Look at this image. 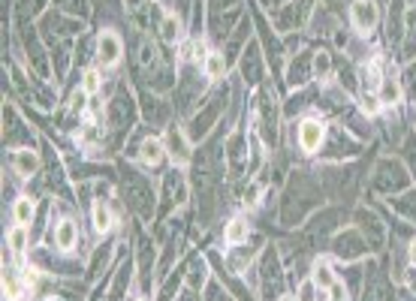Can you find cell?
<instances>
[{
    "label": "cell",
    "instance_id": "6da1fadb",
    "mask_svg": "<svg viewBox=\"0 0 416 301\" xmlns=\"http://www.w3.org/2000/svg\"><path fill=\"white\" fill-rule=\"evenodd\" d=\"M326 136H329V124L317 115H308L296 124V142L305 154H317V150L326 145Z\"/></svg>",
    "mask_w": 416,
    "mask_h": 301
},
{
    "label": "cell",
    "instance_id": "7a4b0ae2",
    "mask_svg": "<svg viewBox=\"0 0 416 301\" xmlns=\"http://www.w3.org/2000/svg\"><path fill=\"white\" fill-rule=\"evenodd\" d=\"M377 21H380V6L374 0H353L350 4V25L356 27L359 37H371Z\"/></svg>",
    "mask_w": 416,
    "mask_h": 301
},
{
    "label": "cell",
    "instance_id": "3957f363",
    "mask_svg": "<svg viewBox=\"0 0 416 301\" xmlns=\"http://www.w3.org/2000/svg\"><path fill=\"white\" fill-rule=\"evenodd\" d=\"M374 184L377 190L389 193V190H401L404 184H408V169H404L401 163H396V160H380V166L374 172Z\"/></svg>",
    "mask_w": 416,
    "mask_h": 301
},
{
    "label": "cell",
    "instance_id": "277c9868",
    "mask_svg": "<svg viewBox=\"0 0 416 301\" xmlns=\"http://www.w3.org/2000/svg\"><path fill=\"white\" fill-rule=\"evenodd\" d=\"M368 247H371V244L365 241V235H362V232H353V229L338 232L335 241H332V250H335V256H341V260H359V256L365 253Z\"/></svg>",
    "mask_w": 416,
    "mask_h": 301
},
{
    "label": "cell",
    "instance_id": "5b68a950",
    "mask_svg": "<svg viewBox=\"0 0 416 301\" xmlns=\"http://www.w3.org/2000/svg\"><path fill=\"white\" fill-rule=\"evenodd\" d=\"M124 55V42L121 37L115 34V30H103L100 34V42H97V60H100V67H118V60Z\"/></svg>",
    "mask_w": 416,
    "mask_h": 301
},
{
    "label": "cell",
    "instance_id": "8992f818",
    "mask_svg": "<svg viewBox=\"0 0 416 301\" xmlns=\"http://www.w3.org/2000/svg\"><path fill=\"white\" fill-rule=\"evenodd\" d=\"M311 72H314V58H311V51H298L296 60L290 63V70H286V82H290L293 88H305L308 79H311Z\"/></svg>",
    "mask_w": 416,
    "mask_h": 301
},
{
    "label": "cell",
    "instance_id": "52a82bcc",
    "mask_svg": "<svg viewBox=\"0 0 416 301\" xmlns=\"http://www.w3.org/2000/svg\"><path fill=\"white\" fill-rule=\"evenodd\" d=\"M251 238V223L244 217H232L227 226H223V244L227 247H241Z\"/></svg>",
    "mask_w": 416,
    "mask_h": 301
},
{
    "label": "cell",
    "instance_id": "ba28073f",
    "mask_svg": "<svg viewBox=\"0 0 416 301\" xmlns=\"http://www.w3.org/2000/svg\"><path fill=\"white\" fill-rule=\"evenodd\" d=\"M377 96H380V103H383V105H398V103H401L404 88H401V79L396 75V70L383 75V82H380V91H377Z\"/></svg>",
    "mask_w": 416,
    "mask_h": 301
},
{
    "label": "cell",
    "instance_id": "9c48e42d",
    "mask_svg": "<svg viewBox=\"0 0 416 301\" xmlns=\"http://www.w3.org/2000/svg\"><path fill=\"white\" fill-rule=\"evenodd\" d=\"M76 241H79V226H76V220H70V217L58 220V226H55V247H58V250H73Z\"/></svg>",
    "mask_w": 416,
    "mask_h": 301
},
{
    "label": "cell",
    "instance_id": "30bf717a",
    "mask_svg": "<svg viewBox=\"0 0 416 301\" xmlns=\"http://www.w3.org/2000/svg\"><path fill=\"white\" fill-rule=\"evenodd\" d=\"M308 4H311V0H293V4L284 9V15H275L277 27L286 30V27L293 25V21H296V25H298V21H305L308 15H311V6H308Z\"/></svg>",
    "mask_w": 416,
    "mask_h": 301
},
{
    "label": "cell",
    "instance_id": "8fae6325",
    "mask_svg": "<svg viewBox=\"0 0 416 301\" xmlns=\"http://www.w3.org/2000/svg\"><path fill=\"white\" fill-rule=\"evenodd\" d=\"M356 220H359V229L365 232L368 244H371V247H380V244H383V223L374 217V214H368V211H359Z\"/></svg>",
    "mask_w": 416,
    "mask_h": 301
},
{
    "label": "cell",
    "instance_id": "7c38bea8",
    "mask_svg": "<svg viewBox=\"0 0 416 301\" xmlns=\"http://www.w3.org/2000/svg\"><path fill=\"white\" fill-rule=\"evenodd\" d=\"M13 169H15V175L21 178H30V175H37V169H39V157H37V150H15L13 154Z\"/></svg>",
    "mask_w": 416,
    "mask_h": 301
},
{
    "label": "cell",
    "instance_id": "4fadbf2b",
    "mask_svg": "<svg viewBox=\"0 0 416 301\" xmlns=\"http://www.w3.org/2000/svg\"><path fill=\"white\" fill-rule=\"evenodd\" d=\"M202 75L208 82H220L227 75V55L223 51H208V58L202 60Z\"/></svg>",
    "mask_w": 416,
    "mask_h": 301
},
{
    "label": "cell",
    "instance_id": "5bb4252c",
    "mask_svg": "<svg viewBox=\"0 0 416 301\" xmlns=\"http://www.w3.org/2000/svg\"><path fill=\"white\" fill-rule=\"evenodd\" d=\"M169 150H166V145L160 142V139H145V142L139 145V160H142V166H157Z\"/></svg>",
    "mask_w": 416,
    "mask_h": 301
},
{
    "label": "cell",
    "instance_id": "9a60e30c",
    "mask_svg": "<svg viewBox=\"0 0 416 301\" xmlns=\"http://www.w3.org/2000/svg\"><path fill=\"white\" fill-rule=\"evenodd\" d=\"M311 281H314L320 289H332V283L338 281L332 262H329V260H314V262H311Z\"/></svg>",
    "mask_w": 416,
    "mask_h": 301
},
{
    "label": "cell",
    "instance_id": "2e32d148",
    "mask_svg": "<svg viewBox=\"0 0 416 301\" xmlns=\"http://www.w3.org/2000/svg\"><path fill=\"white\" fill-rule=\"evenodd\" d=\"M166 150H169V157H172L175 163H187V160H190L187 139H184V133H181V130H175V127H169V145H166Z\"/></svg>",
    "mask_w": 416,
    "mask_h": 301
},
{
    "label": "cell",
    "instance_id": "e0dca14e",
    "mask_svg": "<svg viewBox=\"0 0 416 301\" xmlns=\"http://www.w3.org/2000/svg\"><path fill=\"white\" fill-rule=\"evenodd\" d=\"M241 72H244V82H251V84H257L260 82V58H257V46H251V49H244V58H241Z\"/></svg>",
    "mask_w": 416,
    "mask_h": 301
},
{
    "label": "cell",
    "instance_id": "ac0fdd59",
    "mask_svg": "<svg viewBox=\"0 0 416 301\" xmlns=\"http://www.w3.org/2000/svg\"><path fill=\"white\" fill-rule=\"evenodd\" d=\"M91 220H94V229H97L100 235H106L112 229V211H109V205H106V199H97L94 202V208H91Z\"/></svg>",
    "mask_w": 416,
    "mask_h": 301
},
{
    "label": "cell",
    "instance_id": "d6986e66",
    "mask_svg": "<svg viewBox=\"0 0 416 301\" xmlns=\"http://www.w3.org/2000/svg\"><path fill=\"white\" fill-rule=\"evenodd\" d=\"M27 238H30V235H27V226H13V229H9L6 232V247H9V250H13L15 256H21V253H25L27 250Z\"/></svg>",
    "mask_w": 416,
    "mask_h": 301
},
{
    "label": "cell",
    "instance_id": "ffe728a7",
    "mask_svg": "<svg viewBox=\"0 0 416 301\" xmlns=\"http://www.w3.org/2000/svg\"><path fill=\"white\" fill-rule=\"evenodd\" d=\"M34 211H37L34 199H30V196H18L15 205H13V217H15L18 226H30V220H34Z\"/></svg>",
    "mask_w": 416,
    "mask_h": 301
},
{
    "label": "cell",
    "instance_id": "44dd1931",
    "mask_svg": "<svg viewBox=\"0 0 416 301\" xmlns=\"http://www.w3.org/2000/svg\"><path fill=\"white\" fill-rule=\"evenodd\" d=\"M25 277H21V281H18V277L15 274H6L4 277V295L9 298V301H21V295H25Z\"/></svg>",
    "mask_w": 416,
    "mask_h": 301
},
{
    "label": "cell",
    "instance_id": "7402d4cb",
    "mask_svg": "<svg viewBox=\"0 0 416 301\" xmlns=\"http://www.w3.org/2000/svg\"><path fill=\"white\" fill-rule=\"evenodd\" d=\"M100 88H103V75H100V70H84V75H82V91L88 94V96H97Z\"/></svg>",
    "mask_w": 416,
    "mask_h": 301
},
{
    "label": "cell",
    "instance_id": "603a6c76",
    "mask_svg": "<svg viewBox=\"0 0 416 301\" xmlns=\"http://www.w3.org/2000/svg\"><path fill=\"white\" fill-rule=\"evenodd\" d=\"M401 88H404V96H408V100H410V103H416V63H410V67H408V70H404Z\"/></svg>",
    "mask_w": 416,
    "mask_h": 301
},
{
    "label": "cell",
    "instance_id": "cb8c5ba5",
    "mask_svg": "<svg viewBox=\"0 0 416 301\" xmlns=\"http://www.w3.org/2000/svg\"><path fill=\"white\" fill-rule=\"evenodd\" d=\"M187 283H190V289H199L202 283H206V260H196L194 265H190Z\"/></svg>",
    "mask_w": 416,
    "mask_h": 301
},
{
    "label": "cell",
    "instance_id": "d4e9b609",
    "mask_svg": "<svg viewBox=\"0 0 416 301\" xmlns=\"http://www.w3.org/2000/svg\"><path fill=\"white\" fill-rule=\"evenodd\" d=\"M181 37V21L169 13V15H163V39L166 42H175Z\"/></svg>",
    "mask_w": 416,
    "mask_h": 301
},
{
    "label": "cell",
    "instance_id": "484cf974",
    "mask_svg": "<svg viewBox=\"0 0 416 301\" xmlns=\"http://www.w3.org/2000/svg\"><path fill=\"white\" fill-rule=\"evenodd\" d=\"M329 70H332V58H329V51H317V58H314V75H317V79H326Z\"/></svg>",
    "mask_w": 416,
    "mask_h": 301
},
{
    "label": "cell",
    "instance_id": "4316f807",
    "mask_svg": "<svg viewBox=\"0 0 416 301\" xmlns=\"http://www.w3.org/2000/svg\"><path fill=\"white\" fill-rule=\"evenodd\" d=\"M380 109H383L380 96H377V94H368V91H362V112H365V115L371 117V115H377Z\"/></svg>",
    "mask_w": 416,
    "mask_h": 301
},
{
    "label": "cell",
    "instance_id": "83f0119b",
    "mask_svg": "<svg viewBox=\"0 0 416 301\" xmlns=\"http://www.w3.org/2000/svg\"><path fill=\"white\" fill-rule=\"evenodd\" d=\"M329 301H350V289H347V283L341 281V277L332 283V289H329Z\"/></svg>",
    "mask_w": 416,
    "mask_h": 301
},
{
    "label": "cell",
    "instance_id": "f1b7e54d",
    "mask_svg": "<svg viewBox=\"0 0 416 301\" xmlns=\"http://www.w3.org/2000/svg\"><path fill=\"white\" fill-rule=\"evenodd\" d=\"M296 298H298V301H314V298H317V283L311 281V277L298 283V295H296Z\"/></svg>",
    "mask_w": 416,
    "mask_h": 301
},
{
    "label": "cell",
    "instance_id": "f546056e",
    "mask_svg": "<svg viewBox=\"0 0 416 301\" xmlns=\"http://www.w3.org/2000/svg\"><path fill=\"white\" fill-rule=\"evenodd\" d=\"M227 295H229L227 289H220L218 283H211V286H208V295H206V301H229Z\"/></svg>",
    "mask_w": 416,
    "mask_h": 301
},
{
    "label": "cell",
    "instance_id": "4dcf8cb0",
    "mask_svg": "<svg viewBox=\"0 0 416 301\" xmlns=\"http://www.w3.org/2000/svg\"><path fill=\"white\" fill-rule=\"evenodd\" d=\"M404 281H408V286L416 293V265H410V268H408V277H404Z\"/></svg>",
    "mask_w": 416,
    "mask_h": 301
},
{
    "label": "cell",
    "instance_id": "1f68e13d",
    "mask_svg": "<svg viewBox=\"0 0 416 301\" xmlns=\"http://www.w3.org/2000/svg\"><path fill=\"white\" fill-rule=\"evenodd\" d=\"M408 256H410V262L416 265V238H410V244H408Z\"/></svg>",
    "mask_w": 416,
    "mask_h": 301
},
{
    "label": "cell",
    "instance_id": "d6a6232c",
    "mask_svg": "<svg viewBox=\"0 0 416 301\" xmlns=\"http://www.w3.org/2000/svg\"><path fill=\"white\" fill-rule=\"evenodd\" d=\"M314 301H329V289H320L317 286V298Z\"/></svg>",
    "mask_w": 416,
    "mask_h": 301
},
{
    "label": "cell",
    "instance_id": "836d02e7",
    "mask_svg": "<svg viewBox=\"0 0 416 301\" xmlns=\"http://www.w3.org/2000/svg\"><path fill=\"white\" fill-rule=\"evenodd\" d=\"M181 301H196V295L194 293H184V298H181Z\"/></svg>",
    "mask_w": 416,
    "mask_h": 301
},
{
    "label": "cell",
    "instance_id": "e575fe53",
    "mask_svg": "<svg viewBox=\"0 0 416 301\" xmlns=\"http://www.w3.org/2000/svg\"><path fill=\"white\" fill-rule=\"evenodd\" d=\"M277 301H298V298H296V295H281Z\"/></svg>",
    "mask_w": 416,
    "mask_h": 301
},
{
    "label": "cell",
    "instance_id": "d590c367",
    "mask_svg": "<svg viewBox=\"0 0 416 301\" xmlns=\"http://www.w3.org/2000/svg\"><path fill=\"white\" fill-rule=\"evenodd\" d=\"M127 4H133V6H136V4H139V0H127Z\"/></svg>",
    "mask_w": 416,
    "mask_h": 301
},
{
    "label": "cell",
    "instance_id": "8d00e7d4",
    "mask_svg": "<svg viewBox=\"0 0 416 301\" xmlns=\"http://www.w3.org/2000/svg\"><path fill=\"white\" fill-rule=\"evenodd\" d=\"M136 301H145V298H136Z\"/></svg>",
    "mask_w": 416,
    "mask_h": 301
}]
</instances>
